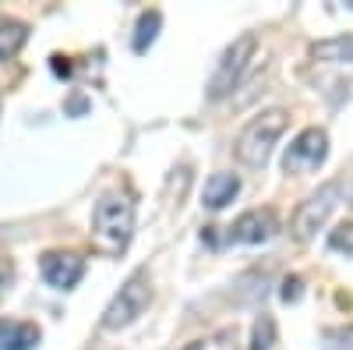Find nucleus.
<instances>
[{
    "mask_svg": "<svg viewBox=\"0 0 353 350\" xmlns=\"http://www.w3.org/2000/svg\"><path fill=\"white\" fill-rule=\"evenodd\" d=\"M134 233V202L121 191H110L92 209V241L103 255H121Z\"/></svg>",
    "mask_w": 353,
    "mask_h": 350,
    "instance_id": "nucleus-1",
    "label": "nucleus"
},
{
    "mask_svg": "<svg viewBox=\"0 0 353 350\" xmlns=\"http://www.w3.org/2000/svg\"><path fill=\"white\" fill-rule=\"evenodd\" d=\"M283 131H286V110H265L237 135L233 153H237V159L244 166H265L272 156V145L279 142Z\"/></svg>",
    "mask_w": 353,
    "mask_h": 350,
    "instance_id": "nucleus-2",
    "label": "nucleus"
},
{
    "mask_svg": "<svg viewBox=\"0 0 353 350\" xmlns=\"http://www.w3.org/2000/svg\"><path fill=\"white\" fill-rule=\"evenodd\" d=\"M152 304V280H149V269H134L124 286L113 294V301L106 304L99 326L103 329H124L131 326L138 315H145V308Z\"/></svg>",
    "mask_w": 353,
    "mask_h": 350,
    "instance_id": "nucleus-3",
    "label": "nucleus"
},
{
    "mask_svg": "<svg viewBox=\"0 0 353 350\" xmlns=\"http://www.w3.org/2000/svg\"><path fill=\"white\" fill-rule=\"evenodd\" d=\"M251 57H254V36H251V32L241 36V39H233V43L223 50L219 64H216V71H212V78H209V99H226L233 89H237V81L244 78Z\"/></svg>",
    "mask_w": 353,
    "mask_h": 350,
    "instance_id": "nucleus-4",
    "label": "nucleus"
},
{
    "mask_svg": "<svg viewBox=\"0 0 353 350\" xmlns=\"http://www.w3.org/2000/svg\"><path fill=\"white\" fill-rule=\"evenodd\" d=\"M339 191H343V188H339L336 181H329V184H321L314 195H307V198L301 202V209L293 213V237H297V241H311L314 233L329 223L336 202H339Z\"/></svg>",
    "mask_w": 353,
    "mask_h": 350,
    "instance_id": "nucleus-5",
    "label": "nucleus"
},
{
    "mask_svg": "<svg viewBox=\"0 0 353 350\" xmlns=\"http://www.w3.org/2000/svg\"><path fill=\"white\" fill-rule=\"evenodd\" d=\"M329 156V135L321 128H307L290 142V149L283 156V170L286 173H304V170H318Z\"/></svg>",
    "mask_w": 353,
    "mask_h": 350,
    "instance_id": "nucleus-6",
    "label": "nucleus"
},
{
    "mask_svg": "<svg viewBox=\"0 0 353 350\" xmlns=\"http://www.w3.org/2000/svg\"><path fill=\"white\" fill-rule=\"evenodd\" d=\"M39 273L53 290H74L85 276V258L78 251H46L39 258Z\"/></svg>",
    "mask_w": 353,
    "mask_h": 350,
    "instance_id": "nucleus-7",
    "label": "nucleus"
},
{
    "mask_svg": "<svg viewBox=\"0 0 353 350\" xmlns=\"http://www.w3.org/2000/svg\"><path fill=\"white\" fill-rule=\"evenodd\" d=\"M276 230H279V220H276L272 209H251V213L233 220L230 241L233 244H261V241H269Z\"/></svg>",
    "mask_w": 353,
    "mask_h": 350,
    "instance_id": "nucleus-8",
    "label": "nucleus"
},
{
    "mask_svg": "<svg viewBox=\"0 0 353 350\" xmlns=\"http://www.w3.org/2000/svg\"><path fill=\"white\" fill-rule=\"evenodd\" d=\"M43 340L36 322H21V318H0V350H36Z\"/></svg>",
    "mask_w": 353,
    "mask_h": 350,
    "instance_id": "nucleus-9",
    "label": "nucleus"
},
{
    "mask_svg": "<svg viewBox=\"0 0 353 350\" xmlns=\"http://www.w3.org/2000/svg\"><path fill=\"white\" fill-rule=\"evenodd\" d=\"M237 195H241V177L237 173H212L209 184H205V206L209 209H226Z\"/></svg>",
    "mask_w": 353,
    "mask_h": 350,
    "instance_id": "nucleus-10",
    "label": "nucleus"
},
{
    "mask_svg": "<svg viewBox=\"0 0 353 350\" xmlns=\"http://www.w3.org/2000/svg\"><path fill=\"white\" fill-rule=\"evenodd\" d=\"M25 39H28V25L18 21V18L0 14V64L11 61V57L25 46Z\"/></svg>",
    "mask_w": 353,
    "mask_h": 350,
    "instance_id": "nucleus-11",
    "label": "nucleus"
},
{
    "mask_svg": "<svg viewBox=\"0 0 353 350\" xmlns=\"http://www.w3.org/2000/svg\"><path fill=\"white\" fill-rule=\"evenodd\" d=\"M314 61H325V64H346L353 61V36H336V39H321L311 46Z\"/></svg>",
    "mask_w": 353,
    "mask_h": 350,
    "instance_id": "nucleus-12",
    "label": "nucleus"
},
{
    "mask_svg": "<svg viewBox=\"0 0 353 350\" xmlns=\"http://www.w3.org/2000/svg\"><path fill=\"white\" fill-rule=\"evenodd\" d=\"M159 25H163V14H159V11H145V14L138 18V28H134V50H138V53H145V50L156 43Z\"/></svg>",
    "mask_w": 353,
    "mask_h": 350,
    "instance_id": "nucleus-13",
    "label": "nucleus"
},
{
    "mask_svg": "<svg viewBox=\"0 0 353 350\" xmlns=\"http://www.w3.org/2000/svg\"><path fill=\"white\" fill-rule=\"evenodd\" d=\"M276 343V322L272 315H258L254 326H251V347L248 350H272Z\"/></svg>",
    "mask_w": 353,
    "mask_h": 350,
    "instance_id": "nucleus-14",
    "label": "nucleus"
},
{
    "mask_svg": "<svg viewBox=\"0 0 353 350\" xmlns=\"http://www.w3.org/2000/svg\"><path fill=\"white\" fill-rule=\"evenodd\" d=\"M321 350H353V326H336L321 333Z\"/></svg>",
    "mask_w": 353,
    "mask_h": 350,
    "instance_id": "nucleus-15",
    "label": "nucleus"
},
{
    "mask_svg": "<svg viewBox=\"0 0 353 350\" xmlns=\"http://www.w3.org/2000/svg\"><path fill=\"white\" fill-rule=\"evenodd\" d=\"M329 248H332V251L353 255V223H339V226L329 233Z\"/></svg>",
    "mask_w": 353,
    "mask_h": 350,
    "instance_id": "nucleus-16",
    "label": "nucleus"
},
{
    "mask_svg": "<svg viewBox=\"0 0 353 350\" xmlns=\"http://www.w3.org/2000/svg\"><path fill=\"white\" fill-rule=\"evenodd\" d=\"M184 350H226V343H223L219 336H205V340H194V343H188Z\"/></svg>",
    "mask_w": 353,
    "mask_h": 350,
    "instance_id": "nucleus-17",
    "label": "nucleus"
},
{
    "mask_svg": "<svg viewBox=\"0 0 353 350\" xmlns=\"http://www.w3.org/2000/svg\"><path fill=\"white\" fill-rule=\"evenodd\" d=\"M301 298V280L297 276H286L283 280V301H297Z\"/></svg>",
    "mask_w": 353,
    "mask_h": 350,
    "instance_id": "nucleus-18",
    "label": "nucleus"
},
{
    "mask_svg": "<svg viewBox=\"0 0 353 350\" xmlns=\"http://www.w3.org/2000/svg\"><path fill=\"white\" fill-rule=\"evenodd\" d=\"M14 276V266H11V258H0V298H4V290Z\"/></svg>",
    "mask_w": 353,
    "mask_h": 350,
    "instance_id": "nucleus-19",
    "label": "nucleus"
}]
</instances>
